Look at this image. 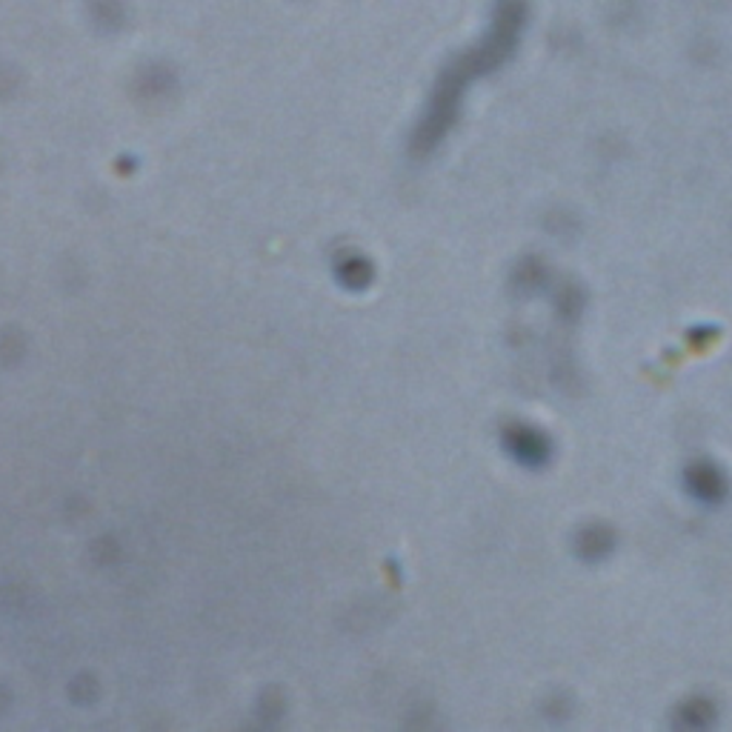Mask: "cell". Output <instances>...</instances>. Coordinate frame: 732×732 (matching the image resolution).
Instances as JSON below:
<instances>
[{
	"label": "cell",
	"instance_id": "cell-1",
	"mask_svg": "<svg viewBox=\"0 0 732 732\" xmlns=\"http://www.w3.org/2000/svg\"><path fill=\"white\" fill-rule=\"evenodd\" d=\"M686 486L702 501H718L724 495V479L712 467H693L690 479H686Z\"/></svg>",
	"mask_w": 732,
	"mask_h": 732
}]
</instances>
